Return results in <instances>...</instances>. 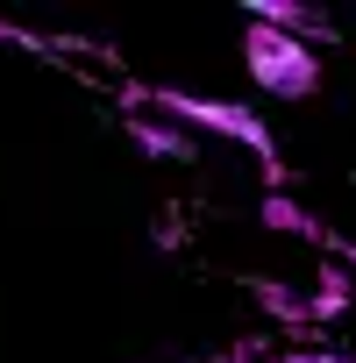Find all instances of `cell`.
Returning <instances> with one entry per match:
<instances>
[{
	"label": "cell",
	"instance_id": "3",
	"mask_svg": "<svg viewBox=\"0 0 356 363\" xmlns=\"http://www.w3.org/2000/svg\"><path fill=\"white\" fill-rule=\"evenodd\" d=\"M250 22H264V29H285V36H299V43H321V36H335V22H328V15H313V8H292V0H250Z\"/></svg>",
	"mask_w": 356,
	"mask_h": 363
},
{
	"label": "cell",
	"instance_id": "7",
	"mask_svg": "<svg viewBox=\"0 0 356 363\" xmlns=\"http://www.w3.org/2000/svg\"><path fill=\"white\" fill-rule=\"evenodd\" d=\"M292 363H342V356H292Z\"/></svg>",
	"mask_w": 356,
	"mask_h": 363
},
{
	"label": "cell",
	"instance_id": "6",
	"mask_svg": "<svg viewBox=\"0 0 356 363\" xmlns=\"http://www.w3.org/2000/svg\"><path fill=\"white\" fill-rule=\"evenodd\" d=\"M349 299H356V285H349V271H335V264H328V271L313 278V306H306V313H313V320H335V313H342Z\"/></svg>",
	"mask_w": 356,
	"mask_h": 363
},
{
	"label": "cell",
	"instance_id": "1",
	"mask_svg": "<svg viewBox=\"0 0 356 363\" xmlns=\"http://www.w3.org/2000/svg\"><path fill=\"white\" fill-rule=\"evenodd\" d=\"M143 107H164L178 128H214V135H235L243 150H257L264 157V178H271V193L285 186V164H278V143H271V128L250 114V107H228V100H200V93H178V86H157V93H135Z\"/></svg>",
	"mask_w": 356,
	"mask_h": 363
},
{
	"label": "cell",
	"instance_id": "8",
	"mask_svg": "<svg viewBox=\"0 0 356 363\" xmlns=\"http://www.w3.org/2000/svg\"><path fill=\"white\" fill-rule=\"evenodd\" d=\"M0 43H22V36H15V29H8V22H0Z\"/></svg>",
	"mask_w": 356,
	"mask_h": 363
},
{
	"label": "cell",
	"instance_id": "5",
	"mask_svg": "<svg viewBox=\"0 0 356 363\" xmlns=\"http://www.w3.org/2000/svg\"><path fill=\"white\" fill-rule=\"evenodd\" d=\"M264 221H271V228H285V235H306V242H328V250H335V235H328L306 207H292L285 193H271V200H264Z\"/></svg>",
	"mask_w": 356,
	"mask_h": 363
},
{
	"label": "cell",
	"instance_id": "2",
	"mask_svg": "<svg viewBox=\"0 0 356 363\" xmlns=\"http://www.w3.org/2000/svg\"><path fill=\"white\" fill-rule=\"evenodd\" d=\"M243 57H250V79H257L264 93H278V100H306V93L321 86V57H313V43H299V36H285V29L250 22Z\"/></svg>",
	"mask_w": 356,
	"mask_h": 363
},
{
	"label": "cell",
	"instance_id": "4",
	"mask_svg": "<svg viewBox=\"0 0 356 363\" xmlns=\"http://www.w3.org/2000/svg\"><path fill=\"white\" fill-rule=\"evenodd\" d=\"M128 135L143 157H193V135L178 121H157V114H128Z\"/></svg>",
	"mask_w": 356,
	"mask_h": 363
}]
</instances>
